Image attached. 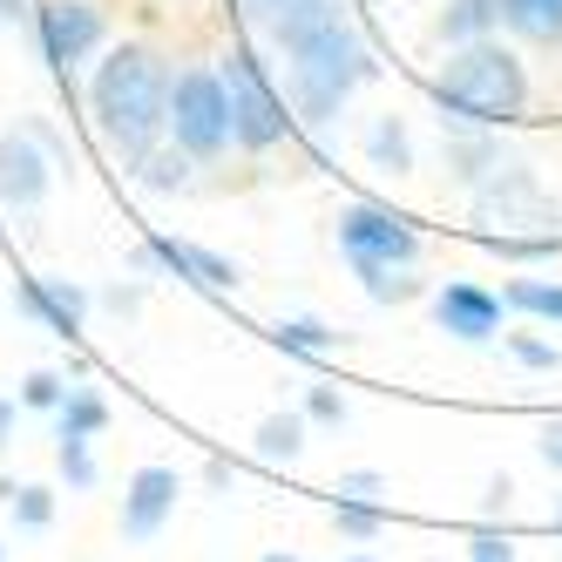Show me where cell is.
<instances>
[{
	"mask_svg": "<svg viewBox=\"0 0 562 562\" xmlns=\"http://www.w3.org/2000/svg\"><path fill=\"white\" fill-rule=\"evenodd\" d=\"M245 14L271 34L292 61V102L305 123H333L339 102L373 82V55L359 42V27L346 21L339 0H245Z\"/></svg>",
	"mask_w": 562,
	"mask_h": 562,
	"instance_id": "cell-1",
	"label": "cell"
},
{
	"mask_svg": "<svg viewBox=\"0 0 562 562\" xmlns=\"http://www.w3.org/2000/svg\"><path fill=\"white\" fill-rule=\"evenodd\" d=\"M89 115L123 164L156 149V136H170V68H164V55L143 48V42L109 48L95 82H89Z\"/></svg>",
	"mask_w": 562,
	"mask_h": 562,
	"instance_id": "cell-2",
	"label": "cell"
},
{
	"mask_svg": "<svg viewBox=\"0 0 562 562\" xmlns=\"http://www.w3.org/2000/svg\"><path fill=\"white\" fill-rule=\"evenodd\" d=\"M434 102H440V130L448 123L508 130V123L529 115V75H521V61L502 42H468L448 68H440Z\"/></svg>",
	"mask_w": 562,
	"mask_h": 562,
	"instance_id": "cell-3",
	"label": "cell"
},
{
	"mask_svg": "<svg viewBox=\"0 0 562 562\" xmlns=\"http://www.w3.org/2000/svg\"><path fill=\"white\" fill-rule=\"evenodd\" d=\"M217 82L231 95V136H237V149H278V143L292 136V109H285V95L265 82V61L251 48H231L217 61Z\"/></svg>",
	"mask_w": 562,
	"mask_h": 562,
	"instance_id": "cell-4",
	"label": "cell"
},
{
	"mask_svg": "<svg viewBox=\"0 0 562 562\" xmlns=\"http://www.w3.org/2000/svg\"><path fill=\"white\" fill-rule=\"evenodd\" d=\"M170 143L190 149L196 164L224 156L237 136H231V95L217 82V68H183L170 75Z\"/></svg>",
	"mask_w": 562,
	"mask_h": 562,
	"instance_id": "cell-5",
	"label": "cell"
},
{
	"mask_svg": "<svg viewBox=\"0 0 562 562\" xmlns=\"http://www.w3.org/2000/svg\"><path fill=\"white\" fill-rule=\"evenodd\" d=\"M474 217L502 224V237H529V231H555V204L549 190L536 183L529 164H495L488 177L474 183Z\"/></svg>",
	"mask_w": 562,
	"mask_h": 562,
	"instance_id": "cell-6",
	"label": "cell"
},
{
	"mask_svg": "<svg viewBox=\"0 0 562 562\" xmlns=\"http://www.w3.org/2000/svg\"><path fill=\"white\" fill-rule=\"evenodd\" d=\"M339 245H346L352 265H393V271L420 265V231L400 217V211H386V204H352V211H339Z\"/></svg>",
	"mask_w": 562,
	"mask_h": 562,
	"instance_id": "cell-7",
	"label": "cell"
},
{
	"mask_svg": "<svg viewBox=\"0 0 562 562\" xmlns=\"http://www.w3.org/2000/svg\"><path fill=\"white\" fill-rule=\"evenodd\" d=\"M55 170L61 164L42 149V136H34V130L0 136V204H8V211H42L48 190H55Z\"/></svg>",
	"mask_w": 562,
	"mask_h": 562,
	"instance_id": "cell-8",
	"label": "cell"
},
{
	"mask_svg": "<svg viewBox=\"0 0 562 562\" xmlns=\"http://www.w3.org/2000/svg\"><path fill=\"white\" fill-rule=\"evenodd\" d=\"M102 8H89V0H48L42 8V48L55 68H82L95 48H102Z\"/></svg>",
	"mask_w": 562,
	"mask_h": 562,
	"instance_id": "cell-9",
	"label": "cell"
},
{
	"mask_svg": "<svg viewBox=\"0 0 562 562\" xmlns=\"http://www.w3.org/2000/svg\"><path fill=\"white\" fill-rule=\"evenodd\" d=\"M136 271H177L183 285H204V292H237V265L204 251V245H183V237H149L136 251Z\"/></svg>",
	"mask_w": 562,
	"mask_h": 562,
	"instance_id": "cell-10",
	"label": "cell"
},
{
	"mask_svg": "<svg viewBox=\"0 0 562 562\" xmlns=\"http://www.w3.org/2000/svg\"><path fill=\"white\" fill-rule=\"evenodd\" d=\"M177 495H183L177 468H136L130 488H123V536H130V542L164 536V521L177 515Z\"/></svg>",
	"mask_w": 562,
	"mask_h": 562,
	"instance_id": "cell-11",
	"label": "cell"
},
{
	"mask_svg": "<svg viewBox=\"0 0 562 562\" xmlns=\"http://www.w3.org/2000/svg\"><path fill=\"white\" fill-rule=\"evenodd\" d=\"M434 318H440V333H448V339L488 346V339L502 333V299H495V292H481V285H468V278H454V285H440Z\"/></svg>",
	"mask_w": 562,
	"mask_h": 562,
	"instance_id": "cell-12",
	"label": "cell"
},
{
	"mask_svg": "<svg viewBox=\"0 0 562 562\" xmlns=\"http://www.w3.org/2000/svg\"><path fill=\"white\" fill-rule=\"evenodd\" d=\"M21 305L42 318L48 333H61V339H75L82 318H89V292L75 285V278H21Z\"/></svg>",
	"mask_w": 562,
	"mask_h": 562,
	"instance_id": "cell-13",
	"label": "cell"
},
{
	"mask_svg": "<svg viewBox=\"0 0 562 562\" xmlns=\"http://www.w3.org/2000/svg\"><path fill=\"white\" fill-rule=\"evenodd\" d=\"M502 27L521 34V42L555 48L562 42V0H502Z\"/></svg>",
	"mask_w": 562,
	"mask_h": 562,
	"instance_id": "cell-14",
	"label": "cell"
},
{
	"mask_svg": "<svg viewBox=\"0 0 562 562\" xmlns=\"http://www.w3.org/2000/svg\"><path fill=\"white\" fill-rule=\"evenodd\" d=\"M55 420H61V434H55V440H95V434L109 427V400H102V393H89V386H68V400L55 407Z\"/></svg>",
	"mask_w": 562,
	"mask_h": 562,
	"instance_id": "cell-15",
	"label": "cell"
},
{
	"mask_svg": "<svg viewBox=\"0 0 562 562\" xmlns=\"http://www.w3.org/2000/svg\"><path fill=\"white\" fill-rule=\"evenodd\" d=\"M367 156H373V170H386V177H407V170H414L407 123H400V115H380V123L367 130Z\"/></svg>",
	"mask_w": 562,
	"mask_h": 562,
	"instance_id": "cell-16",
	"label": "cell"
},
{
	"mask_svg": "<svg viewBox=\"0 0 562 562\" xmlns=\"http://www.w3.org/2000/svg\"><path fill=\"white\" fill-rule=\"evenodd\" d=\"M190 164H196V156L170 143V149H143L136 164H130V177H136L143 190H183V183H190Z\"/></svg>",
	"mask_w": 562,
	"mask_h": 562,
	"instance_id": "cell-17",
	"label": "cell"
},
{
	"mask_svg": "<svg viewBox=\"0 0 562 562\" xmlns=\"http://www.w3.org/2000/svg\"><path fill=\"white\" fill-rule=\"evenodd\" d=\"M495 21H502V0H454V8L440 14V34H448L454 48H468V42H488Z\"/></svg>",
	"mask_w": 562,
	"mask_h": 562,
	"instance_id": "cell-18",
	"label": "cell"
},
{
	"mask_svg": "<svg viewBox=\"0 0 562 562\" xmlns=\"http://www.w3.org/2000/svg\"><path fill=\"white\" fill-rule=\"evenodd\" d=\"M271 346L292 352V359H326V352L339 346V333L318 326V318H278V326H271Z\"/></svg>",
	"mask_w": 562,
	"mask_h": 562,
	"instance_id": "cell-19",
	"label": "cell"
},
{
	"mask_svg": "<svg viewBox=\"0 0 562 562\" xmlns=\"http://www.w3.org/2000/svg\"><path fill=\"white\" fill-rule=\"evenodd\" d=\"M333 529H339L346 542H373V536L386 529V508L367 502V495H333Z\"/></svg>",
	"mask_w": 562,
	"mask_h": 562,
	"instance_id": "cell-20",
	"label": "cell"
},
{
	"mask_svg": "<svg viewBox=\"0 0 562 562\" xmlns=\"http://www.w3.org/2000/svg\"><path fill=\"white\" fill-rule=\"evenodd\" d=\"M448 164H454V177L474 190L481 177H488L495 164H502V156H495V143L488 136H468V123H454V143H448Z\"/></svg>",
	"mask_w": 562,
	"mask_h": 562,
	"instance_id": "cell-21",
	"label": "cell"
},
{
	"mask_svg": "<svg viewBox=\"0 0 562 562\" xmlns=\"http://www.w3.org/2000/svg\"><path fill=\"white\" fill-rule=\"evenodd\" d=\"M258 454L265 461H299L305 454V414H271V420H258Z\"/></svg>",
	"mask_w": 562,
	"mask_h": 562,
	"instance_id": "cell-22",
	"label": "cell"
},
{
	"mask_svg": "<svg viewBox=\"0 0 562 562\" xmlns=\"http://www.w3.org/2000/svg\"><path fill=\"white\" fill-rule=\"evenodd\" d=\"M502 305L529 312V318H549V326H562V285H549V278H508Z\"/></svg>",
	"mask_w": 562,
	"mask_h": 562,
	"instance_id": "cell-23",
	"label": "cell"
},
{
	"mask_svg": "<svg viewBox=\"0 0 562 562\" xmlns=\"http://www.w3.org/2000/svg\"><path fill=\"white\" fill-rule=\"evenodd\" d=\"M14 521H21V529H48V521H55V488H14Z\"/></svg>",
	"mask_w": 562,
	"mask_h": 562,
	"instance_id": "cell-24",
	"label": "cell"
},
{
	"mask_svg": "<svg viewBox=\"0 0 562 562\" xmlns=\"http://www.w3.org/2000/svg\"><path fill=\"white\" fill-rule=\"evenodd\" d=\"M61 400H68V380H61V373H27V380H21V407H42V414H55Z\"/></svg>",
	"mask_w": 562,
	"mask_h": 562,
	"instance_id": "cell-25",
	"label": "cell"
},
{
	"mask_svg": "<svg viewBox=\"0 0 562 562\" xmlns=\"http://www.w3.org/2000/svg\"><path fill=\"white\" fill-rule=\"evenodd\" d=\"M55 454H61L68 488H95V454H89V440H55Z\"/></svg>",
	"mask_w": 562,
	"mask_h": 562,
	"instance_id": "cell-26",
	"label": "cell"
},
{
	"mask_svg": "<svg viewBox=\"0 0 562 562\" xmlns=\"http://www.w3.org/2000/svg\"><path fill=\"white\" fill-rule=\"evenodd\" d=\"M359 278H367V299L393 305V299H407V278H393V265H352Z\"/></svg>",
	"mask_w": 562,
	"mask_h": 562,
	"instance_id": "cell-27",
	"label": "cell"
},
{
	"mask_svg": "<svg viewBox=\"0 0 562 562\" xmlns=\"http://www.w3.org/2000/svg\"><path fill=\"white\" fill-rule=\"evenodd\" d=\"M508 352L521 359V367H536V373H549V367H562V352H555L549 339H536V333H515V339H508Z\"/></svg>",
	"mask_w": 562,
	"mask_h": 562,
	"instance_id": "cell-28",
	"label": "cell"
},
{
	"mask_svg": "<svg viewBox=\"0 0 562 562\" xmlns=\"http://www.w3.org/2000/svg\"><path fill=\"white\" fill-rule=\"evenodd\" d=\"M305 420H318V427H339V420H346V400H339V386H312V393H305Z\"/></svg>",
	"mask_w": 562,
	"mask_h": 562,
	"instance_id": "cell-29",
	"label": "cell"
},
{
	"mask_svg": "<svg viewBox=\"0 0 562 562\" xmlns=\"http://www.w3.org/2000/svg\"><path fill=\"white\" fill-rule=\"evenodd\" d=\"M339 495H367V502H380V495H386V474L352 468V474H339Z\"/></svg>",
	"mask_w": 562,
	"mask_h": 562,
	"instance_id": "cell-30",
	"label": "cell"
},
{
	"mask_svg": "<svg viewBox=\"0 0 562 562\" xmlns=\"http://www.w3.org/2000/svg\"><path fill=\"white\" fill-rule=\"evenodd\" d=\"M468 562H515V549H508V536H495V529H481V536L468 542Z\"/></svg>",
	"mask_w": 562,
	"mask_h": 562,
	"instance_id": "cell-31",
	"label": "cell"
},
{
	"mask_svg": "<svg viewBox=\"0 0 562 562\" xmlns=\"http://www.w3.org/2000/svg\"><path fill=\"white\" fill-rule=\"evenodd\" d=\"M508 495H515V481H508V474H495V481H488V495H481V515H488V521H495V515H508Z\"/></svg>",
	"mask_w": 562,
	"mask_h": 562,
	"instance_id": "cell-32",
	"label": "cell"
},
{
	"mask_svg": "<svg viewBox=\"0 0 562 562\" xmlns=\"http://www.w3.org/2000/svg\"><path fill=\"white\" fill-rule=\"evenodd\" d=\"M536 448H542V461L562 474V420H549V427H542V440H536Z\"/></svg>",
	"mask_w": 562,
	"mask_h": 562,
	"instance_id": "cell-33",
	"label": "cell"
},
{
	"mask_svg": "<svg viewBox=\"0 0 562 562\" xmlns=\"http://www.w3.org/2000/svg\"><path fill=\"white\" fill-rule=\"evenodd\" d=\"M136 305H143V292H136V285H109V312H123V318H130Z\"/></svg>",
	"mask_w": 562,
	"mask_h": 562,
	"instance_id": "cell-34",
	"label": "cell"
},
{
	"mask_svg": "<svg viewBox=\"0 0 562 562\" xmlns=\"http://www.w3.org/2000/svg\"><path fill=\"white\" fill-rule=\"evenodd\" d=\"M8 440H14V400H0V454H8Z\"/></svg>",
	"mask_w": 562,
	"mask_h": 562,
	"instance_id": "cell-35",
	"label": "cell"
},
{
	"mask_svg": "<svg viewBox=\"0 0 562 562\" xmlns=\"http://www.w3.org/2000/svg\"><path fill=\"white\" fill-rule=\"evenodd\" d=\"M0 14H8V21H21V14H27V0H0Z\"/></svg>",
	"mask_w": 562,
	"mask_h": 562,
	"instance_id": "cell-36",
	"label": "cell"
},
{
	"mask_svg": "<svg viewBox=\"0 0 562 562\" xmlns=\"http://www.w3.org/2000/svg\"><path fill=\"white\" fill-rule=\"evenodd\" d=\"M265 562H299V555H285V549H271V555H265Z\"/></svg>",
	"mask_w": 562,
	"mask_h": 562,
	"instance_id": "cell-37",
	"label": "cell"
},
{
	"mask_svg": "<svg viewBox=\"0 0 562 562\" xmlns=\"http://www.w3.org/2000/svg\"><path fill=\"white\" fill-rule=\"evenodd\" d=\"M549 521H555V529H562V502H555V515H549Z\"/></svg>",
	"mask_w": 562,
	"mask_h": 562,
	"instance_id": "cell-38",
	"label": "cell"
},
{
	"mask_svg": "<svg viewBox=\"0 0 562 562\" xmlns=\"http://www.w3.org/2000/svg\"><path fill=\"white\" fill-rule=\"evenodd\" d=\"M346 562H373V555H346Z\"/></svg>",
	"mask_w": 562,
	"mask_h": 562,
	"instance_id": "cell-39",
	"label": "cell"
},
{
	"mask_svg": "<svg viewBox=\"0 0 562 562\" xmlns=\"http://www.w3.org/2000/svg\"><path fill=\"white\" fill-rule=\"evenodd\" d=\"M0 562H8V549H0Z\"/></svg>",
	"mask_w": 562,
	"mask_h": 562,
	"instance_id": "cell-40",
	"label": "cell"
}]
</instances>
